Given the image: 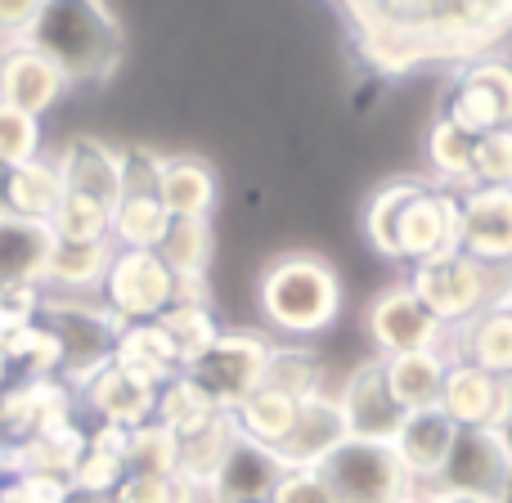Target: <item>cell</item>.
Masks as SVG:
<instances>
[{"instance_id":"obj_45","label":"cell","mask_w":512,"mask_h":503,"mask_svg":"<svg viewBox=\"0 0 512 503\" xmlns=\"http://www.w3.org/2000/svg\"><path fill=\"white\" fill-rule=\"evenodd\" d=\"M427 503H486V499H472V495H454V490H427Z\"/></svg>"},{"instance_id":"obj_5","label":"cell","mask_w":512,"mask_h":503,"mask_svg":"<svg viewBox=\"0 0 512 503\" xmlns=\"http://www.w3.org/2000/svg\"><path fill=\"white\" fill-rule=\"evenodd\" d=\"M441 117L468 135H490L512 126V63L499 54H472L454 68L441 95Z\"/></svg>"},{"instance_id":"obj_37","label":"cell","mask_w":512,"mask_h":503,"mask_svg":"<svg viewBox=\"0 0 512 503\" xmlns=\"http://www.w3.org/2000/svg\"><path fill=\"white\" fill-rule=\"evenodd\" d=\"M216 414H221V409H216L212 400H207L203 391L185 378V373H180L176 382H167V387L158 391V414H153V423L167 427L171 436H185V432L203 427L207 418H216Z\"/></svg>"},{"instance_id":"obj_50","label":"cell","mask_w":512,"mask_h":503,"mask_svg":"<svg viewBox=\"0 0 512 503\" xmlns=\"http://www.w3.org/2000/svg\"><path fill=\"white\" fill-rule=\"evenodd\" d=\"M400 503H427V499H423V495H418V490H414V495H405Z\"/></svg>"},{"instance_id":"obj_21","label":"cell","mask_w":512,"mask_h":503,"mask_svg":"<svg viewBox=\"0 0 512 503\" xmlns=\"http://www.w3.org/2000/svg\"><path fill=\"white\" fill-rule=\"evenodd\" d=\"M283 472L288 468L279 463V454L239 436V441L230 445V454H225L216 481L207 486V503H270Z\"/></svg>"},{"instance_id":"obj_20","label":"cell","mask_w":512,"mask_h":503,"mask_svg":"<svg viewBox=\"0 0 512 503\" xmlns=\"http://www.w3.org/2000/svg\"><path fill=\"white\" fill-rule=\"evenodd\" d=\"M216 198H221V180L212 162L198 153H162L158 203L167 207L171 221H212Z\"/></svg>"},{"instance_id":"obj_33","label":"cell","mask_w":512,"mask_h":503,"mask_svg":"<svg viewBox=\"0 0 512 503\" xmlns=\"http://www.w3.org/2000/svg\"><path fill=\"white\" fill-rule=\"evenodd\" d=\"M158 256L167 261V270L180 283H207V270H212V256H216L212 221H171Z\"/></svg>"},{"instance_id":"obj_11","label":"cell","mask_w":512,"mask_h":503,"mask_svg":"<svg viewBox=\"0 0 512 503\" xmlns=\"http://www.w3.org/2000/svg\"><path fill=\"white\" fill-rule=\"evenodd\" d=\"M364 333H369L378 360H396L409 351H445V328L423 310V301L409 292V283H391L364 310Z\"/></svg>"},{"instance_id":"obj_17","label":"cell","mask_w":512,"mask_h":503,"mask_svg":"<svg viewBox=\"0 0 512 503\" xmlns=\"http://www.w3.org/2000/svg\"><path fill=\"white\" fill-rule=\"evenodd\" d=\"M454 436H459V427L436 405L414 409V414H405V423L396 427L391 450H396L400 468H405L409 486H414L418 495L436 490V481H441V472H445V459H450V450H454Z\"/></svg>"},{"instance_id":"obj_10","label":"cell","mask_w":512,"mask_h":503,"mask_svg":"<svg viewBox=\"0 0 512 503\" xmlns=\"http://www.w3.org/2000/svg\"><path fill=\"white\" fill-rule=\"evenodd\" d=\"M445 252H459V194L432 185V180H414V194H409L396 225L391 261L418 265Z\"/></svg>"},{"instance_id":"obj_2","label":"cell","mask_w":512,"mask_h":503,"mask_svg":"<svg viewBox=\"0 0 512 503\" xmlns=\"http://www.w3.org/2000/svg\"><path fill=\"white\" fill-rule=\"evenodd\" d=\"M32 45L72 86H99L122 63V27L104 5H45Z\"/></svg>"},{"instance_id":"obj_30","label":"cell","mask_w":512,"mask_h":503,"mask_svg":"<svg viewBox=\"0 0 512 503\" xmlns=\"http://www.w3.org/2000/svg\"><path fill=\"white\" fill-rule=\"evenodd\" d=\"M427 167H432V185L441 189H472V149H477V135H468L463 126H454L450 117L436 113V122L427 126Z\"/></svg>"},{"instance_id":"obj_14","label":"cell","mask_w":512,"mask_h":503,"mask_svg":"<svg viewBox=\"0 0 512 503\" xmlns=\"http://www.w3.org/2000/svg\"><path fill=\"white\" fill-rule=\"evenodd\" d=\"M459 252L490 270L512 265V189H459Z\"/></svg>"},{"instance_id":"obj_40","label":"cell","mask_w":512,"mask_h":503,"mask_svg":"<svg viewBox=\"0 0 512 503\" xmlns=\"http://www.w3.org/2000/svg\"><path fill=\"white\" fill-rule=\"evenodd\" d=\"M472 185L512 189V126L508 131L477 135V149H472Z\"/></svg>"},{"instance_id":"obj_4","label":"cell","mask_w":512,"mask_h":503,"mask_svg":"<svg viewBox=\"0 0 512 503\" xmlns=\"http://www.w3.org/2000/svg\"><path fill=\"white\" fill-rule=\"evenodd\" d=\"M41 324L59 346V382L72 391L113 360V342L117 328H122L99 301H72V297H45Z\"/></svg>"},{"instance_id":"obj_38","label":"cell","mask_w":512,"mask_h":503,"mask_svg":"<svg viewBox=\"0 0 512 503\" xmlns=\"http://www.w3.org/2000/svg\"><path fill=\"white\" fill-rule=\"evenodd\" d=\"M126 472L131 477H171L176 472V436L158 423L131 432V441H126Z\"/></svg>"},{"instance_id":"obj_35","label":"cell","mask_w":512,"mask_h":503,"mask_svg":"<svg viewBox=\"0 0 512 503\" xmlns=\"http://www.w3.org/2000/svg\"><path fill=\"white\" fill-rule=\"evenodd\" d=\"M158 324H162V333L171 337V346H176V355H180L185 369L194 360H203V355L212 351L216 337L225 333L221 319H216V310H212V301H176Z\"/></svg>"},{"instance_id":"obj_24","label":"cell","mask_w":512,"mask_h":503,"mask_svg":"<svg viewBox=\"0 0 512 503\" xmlns=\"http://www.w3.org/2000/svg\"><path fill=\"white\" fill-rule=\"evenodd\" d=\"M113 364H122L126 373L144 378L149 387H158V391L185 373V364H180L176 346H171V337L162 333L158 319H153V324H126V328H117Z\"/></svg>"},{"instance_id":"obj_3","label":"cell","mask_w":512,"mask_h":503,"mask_svg":"<svg viewBox=\"0 0 512 503\" xmlns=\"http://www.w3.org/2000/svg\"><path fill=\"white\" fill-rule=\"evenodd\" d=\"M405 283L445 333H454L472 315L495 306V270L463 252H445V256H432V261L409 265Z\"/></svg>"},{"instance_id":"obj_32","label":"cell","mask_w":512,"mask_h":503,"mask_svg":"<svg viewBox=\"0 0 512 503\" xmlns=\"http://www.w3.org/2000/svg\"><path fill=\"white\" fill-rule=\"evenodd\" d=\"M59 203H63V180H59V171H54L50 153L27 162V167L9 171V216L50 225V216L59 212Z\"/></svg>"},{"instance_id":"obj_46","label":"cell","mask_w":512,"mask_h":503,"mask_svg":"<svg viewBox=\"0 0 512 503\" xmlns=\"http://www.w3.org/2000/svg\"><path fill=\"white\" fill-rule=\"evenodd\" d=\"M9 212V167H0V216Z\"/></svg>"},{"instance_id":"obj_48","label":"cell","mask_w":512,"mask_h":503,"mask_svg":"<svg viewBox=\"0 0 512 503\" xmlns=\"http://www.w3.org/2000/svg\"><path fill=\"white\" fill-rule=\"evenodd\" d=\"M5 481H9V445L0 441V486H5Z\"/></svg>"},{"instance_id":"obj_13","label":"cell","mask_w":512,"mask_h":503,"mask_svg":"<svg viewBox=\"0 0 512 503\" xmlns=\"http://www.w3.org/2000/svg\"><path fill=\"white\" fill-rule=\"evenodd\" d=\"M77 405L90 414V427H117V432H140L158 414V387L126 373L108 360L99 373H90L77 387Z\"/></svg>"},{"instance_id":"obj_28","label":"cell","mask_w":512,"mask_h":503,"mask_svg":"<svg viewBox=\"0 0 512 503\" xmlns=\"http://www.w3.org/2000/svg\"><path fill=\"white\" fill-rule=\"evenodd\" d=\"M445 364H450L445 351H409V355H396V360H382L387 387H391V396H396V405L405 409V414H414V409H432L436 400H441Z\"/></svg>"},{"instance_id":"obj_19","label":"cell","mask_w":512,"mask_h":503,"mask_svg":"<svg viewBox=\"0 0 512 503\" xmlns=\"http://www.w3.org/2000/svg\"><path fill=\"white\" fill-rule=\"evenodd\" d=\"M342 441H346V418L337 409V400L324 391V396H310L297 405L292 432L283 436V445L274 454H279V463L288 472H315Z\"/></svg>"},{"instance_id":"obj_47","label":"cell","mask_w":512,"mask_h":503,"mask_svg":"<svg viewBox=\"0 0 512 503\" xmlns=\"http://www.w3.org/2000/svg\"><path fill=\"white\" fill-rule=\"evenodd\" d=\"M9 387H14V369H9V360L0 355V396H5Z\"/></svg>"},{"instance_id":"obj_49","label":"cell","mask_w":512,"mask_h":503,"mask_svg":"<svg viewBox=\"0 0 512 503\" xmlns=\"http://www.w3.org/2000/svg\"><path fill=\"white\" fill-rule=\"evenodd\" d=\"M72 503H113V495H99V499H72Z\"/></svg>"},{"instance_id":"obj_22","label":"cell","mask_w":512,"mask_h":503,"mask_svg":"<svg viewBox=\"0 0 512 503\" xmlns=\"http://www.w3.org/2000/svg\"><path fill=\"white\" fill-rule=\"evenodd\" d=\"M54 256V230L23 216H0V292L45 288V270Z\"/></svg>"},{"instance_id":"obj_15","label":"cell","mask_w":512,"mask_h":503,"mask_svg":"<svg viewBox=\"0 0 512 503\" xmlns=\"http://www.w3.org/2000/svg\"><path fill=\"white\" fill-rule=\"evenodd\" d=\"M333 400H337V409H342V418H346V436H355V441H391L396 427L405 423V409H400L396 396H391L387 373H382V360H360L355 364Z\"/></svg>"},{"instance_id":"obj_43","label":"cell","mask_w":512,"mask_h":503,"mask_svg":"<svg viewBox=\"0 0 512 503\" xmlns=\"http://www.w3.org/2000/svg\"><path fill=\"white\" fill-rule=\"evenodd\" d=\"M45 5H27V0H5L0 5V45H27L36 32V18Z\"/></svg>"},{"instance_id":"obj_31","label":"cell","mask_w":512,"mask_h":503,"mask_svg":"<svg viewBox=\"0 0 512 503\" xmlns=\"http://www.w3.org/2000/svg\"><path fill=\"white\" fill-rule=\"evenodd\" d=\"M171 230L158 194H122L113 207V248L117 252H158Z\"/></svg>"},{"instance_id":"obj_23","label":"cell","mask_w":512,"mask_h":503,"mask_svg":"<svg viewBox=\"0 0 512 503\" xmlns=\"http://www.w3.org/2000/svg\"><path fill=\"white\" fill-rule=\"evenodd\" d=\"M445 355L499 373V378H512V306H486L463 328H454L445 337Z\"/></svg>"},{"instance_id":"obj_29","label":"cell","mask_w":512,"mask_h":503,"mask_svg":"<svg viewBox=\"0 0 512 503\" xmlns=\"http://www.w3.org/2000/svg\"><path fill=\"white\" fill-rule=\"evenodd\" d=\"M261 387L279 391L292 405H301V400H310V396H324V364L301 342H270Z\"/></svg>"},{"instance_id":"obj_12","label":"cell","mask_w":512,"mask_h":503,"mask_svg":"<svg viewBox=\"0 0 512 503\" xmlns=\"http://www.w3.org/2000/svg\"><path fill=\"white\" fill-rule=\"evenodd\" d=\"M436 409L459 432H468V427H504V432H512V378L486 373L477 364L450 360L445 364V387H441Z\"/></svg>"},{"instance_id":"obj_16","label":"cell","mask_w":512,"mask_h":503,"mask_svg":"<svg viewBox=\"0 0 512 503\" xmlns=\"http://www.w3.org/2000/svg\"><path fill=\"white\" fill-rule=\"evenodd\" d=\"M63 95H68L63 72L54 68L32 41L0 45V104L5 108H18V113L45 122V117L63 104Z\"/></svg>"},{"instance_id":"obj_26","label":"cell","mask_w":512,"mask_h":503,"mask_svg":"<svg viewBox=\"0 0 512 503\" xmlns=\"http://www.w3.org/2000/svg\"><path fill=\"white\" fill-rule=\"evenodd\" d=\"M126 441L131 432L117 427H86V454L72 468V495L77 499H99V495H117L131 472H126Z\"/></svg>"},{"instance_id":"obj_36","label":"cell","mask_w":512,"mask_h":503,"mask_svg":"<svg viewBox=\"0 0 512 503\" xmlns=\"http://www.w3.org/2000/svg\"><path fill=\"white\" fill-rule=\"evenodd\" d=\"M54 243H113V207L81 194H63L59 212L50 216Z\"/></svg>"},{"instance_id":"obj_6","label":"cell","mask_w":512,"mask_h":503,"mask_svg":"<svg viewBox=\"0 0 512 503\" xmlns=\"http://www.w3.org/2000/svg\"><path fill=\"white\" fill-rule=\"evenodd\" d=\"M315 472L337 503H400L405 495H414L391 441H355V436H346Z\"/></svg>"},{"instance_id":"obj_25","label":"cell","mask_w":512,"mask_h":503,"mask_svg":"<svg viewBox=\"0 0 512 503\" xmlns=\"http://www.w3.org/2000/svg\"><path fill=\"white\" fill-rule=\"evenodd\" d=\"M113 243H54L50 270H45V297H72V301H99L108 261H113Z\"/></svg>"},{"instance_id":"obj_42","label":"cell","mask_w":512,"mask_h":503,"mask_svg":"<svg viewBox=\"0 0 512 503\" xmlns=\"http://www.w3.org/2000/svg\"><path fill=\"white\" fill-rule=\"evenodd\" d=\"M158 171H162V153L131 144L122 149V194H158Z\"/></svg>"},{"instance_id":"obj_8","label":"cell","mask_w":512,"mask_h":503,"mask_svg":"<svg viewBox=\"0 0 512 503\" xmlns=\"http://www.w3.org/2000/svg\"><path fill=\"white\" fill-rule=\"evenodd\" d=\"M99 306L117 324H153L176 306V274L158 252H113L99 288Z\"/></svg>"},{"instance_id":"obj_1","label":"cell","mask_w":512,"mask_h":503,"mask_svg":"<svg viewBox=\"0 0 512 503\" xmlns=\"http://www.w3.org/2000/svg\"><path fill=\"white\" fill-rule=\"evenodd\" d=\"M256 310L283 337H315L342 315V279L319 252H283L256 279Z\"/></svg>"},{"instance_id":"obj_34","label":"cell","mask_w":512,"mask_h":503,"mask_svg":"<svg viewBox=\"0 0 512 503\" xmlns=\"http://www.w3.org/2000/svg\"><path fill=\"white\" fill-rule=\"evenodd\" d=\"M230 418H234V427H239L243 441L265 445V450H279L283 436L292 432L297 405H292L288 396H279V391H270V387H256Z\"/></svg>"},{"instance_id":"obj_7","label":"cell","mask_w":512,"mask_h":503,"mask_svg":"<svg viewBox=\"0 0 512 503\" xmlns=\"http://www.w3.org/2000/svg\"><path fill=\"white\" fill-rule=\"evenodd\" d=\"M265 355H270V337L265 333H256V328H225L212 342V351L189 364L185 378L194 382L221 414H234V409L261 387Z\"/></svg>"},{"instance_id":"obj_18","label":"cell","mask_w":512,"mask_h":503,"mask_svg":"<svg viewBox=\"0 0 512 503\" xmlns=\"http://www.w3.org/2000/svg\"><path fill=\"white\" fill-rule=\"evenodd\" d=\"M50 162L63 180V194H81L104 207H117V198H122V149L95 140V135H77V140H63V149H54Z\"/></svg>"},{"instance_id":"obj_27","label":"cell","mask_w":512,"mask_h":503,"mask_svg":"<svg viewBox=\"0 0 512 503\" xmlns=\"http://www.w3.org/2000/svg\"><path fill=\"white\" fill-rule=\"evenodd\" d=\"M234 441H239V427H234L230 414H216L194 432L176 436V477H185L189 486H198L207 495V486L216 481Z\"/></svg>"},{"instance_id":"obj_9","label":"cell","mask_w":512,"mask_h":503,"mask_svg":"<svg viewBox=\"0 0 512 503\" xmlns=\"http://www.w3.org/2000/svg\"><path fill=\"white\" fill-rule=\"evenodd\" d=\"M436 490H454V495H472L486 503H512V432L504 427L459 432Z\"/></svg>"},{"instance_id":"obj_41","label":"cell","mask_w":512,"mask_h":503,"mask_svg":"<svg viewBox=\"0 0 512 503\" xmlns=\"http://www.w3.org/2000/svg\"><path fill=\"white\" fill-rule=\"evenodd\" d=\"M113 503H207V495L171 472V477H126Z\"/></svg>"},{"instance_id":"obj_39","label":"cell","mask_w":512,"mask_h":503,"mask_svg":"<svg viewBox=\"0 0 512 503\" xmlns=\"http://www.w3.org/2000/svg\"><path fill=\"white\" fill-rule=\"evenodd\" d=\"M36 158H45V126L18 108L0 104V167L14 171Z\"/></svg>"},{"instance_id":"obj_44","label":"cell","mask_w":512,"mask_h":503,"mask_svg":"<svg viewBox=\"0 0 512 503\" xmlns=\"http://www.w3.org/2000/svg\"><path fill=\"white\" fill-rule=\"evenodd\" d=\"M270 503H337L328 495V486L319 481V472H283L279 490Z\"/></svg>"}]
</instances>
